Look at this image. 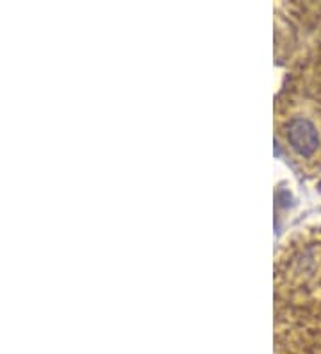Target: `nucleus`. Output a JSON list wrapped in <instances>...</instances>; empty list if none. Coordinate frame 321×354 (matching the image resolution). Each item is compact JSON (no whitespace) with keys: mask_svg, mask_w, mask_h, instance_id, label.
<instances>
[{"mask_svg":"<svg viewBox=\"0 0 321 354\" xmlns=\"http://www.w3.org/2000/svg\"><path fill=\"white\" fill-rule=\"evenodd\" d=\"M277 142L295 167L321 172V104L313 97L286 91L275 109Z\"/></svg>","mask_w":321,"mask_h":354,"instance_id":"f257e3e1","label":"nucleus"},{"mask_svg":"<svg viewBox=\"0 0 321 354\" xmlns=\"http://www.w3.org/2000/svg\"><path fill=\"white\" fill-rule=\"evenodd\" d=\"M277 294L300 304L321 301V231L295 236L277 261Z\"/></svg>","mask_w":321,"mask_h":354,"instance_id":"f03ea898","label":"nucleus"}]
</instances>
